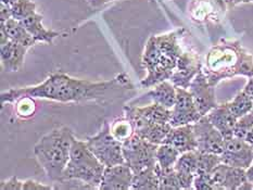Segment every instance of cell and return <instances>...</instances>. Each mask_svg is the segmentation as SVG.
<instances>
[{
	"instance_id": "8",
	"label": "cell",
	"mask_w": 253,
	"mask_h": 190,
	"mask_svg": "<svg viewBox=\"0 0 253 190\" xmlns=\"http://www.w3.org/2000/svg\"><path fill=\"white\" fill-rule=\"evenodd\" d=\"M197 150L205 153L221 154L225 147V138L207 115L194 123Z\"/></svg>"
},
{
	"instance_id": "9",
	"label": "cell",
	"mask_w": 253,
	"mask_h": 190,
	"mask_svg": "<svg viewBox=\"0 0 253 190\" xmlns=\"http://www.w3.org/2000/svg\"><path fill=\"white\" fill-rule=\"evenodd\" d=\"M176 101L172 108V116L169 124L172 127L194 124L202 117L196 106L190 91L180 87H176Z\"/></svg>"
},
{
	"instance_id": "17",
	"label": "cell",
	"mask_w": 253,
	"mask_h": 190,
	"mask_svg": "<svg viewBox=\"0 0 253 190\" xmlns=\"http://www.w3.org/2000/svg\"><path fill=\"white\" fill-rule=\"evenodd\" d=\"M163 144H168L177 149L180 153L197 150V140L194 132V124L172 127Z\"/></svg>"
},
{
	"instance_id": "27",
	"label": "cell",
	"mask_w": 253,
	"mask_h": 190,
	"mask_svg": "<svg viewBox=\"0 0 253 190\" xmlns=\"http://www.w3.org/2000/svg\"><path fill=\"white\" fill-rule=\"evenodd\" d=\"M227 106L229 108V110L232 111V113L235 115V117L238 119L239 117L251 112L253 102L251 98L243 90L240 91L232 101L227 102Z\"/></svg>"
},
{
	"instance_id": "2",
	"label": "cell",
	"mask_w": 253,
	"mask_h": 190,
	"mask_svg": "<svg viewBox=\"0 0 253 190\" xmlns=\"http://www.w3.org/2000/svg\"><path fill=\"white\" fill-rule=\"evenodd\" d=\"M178 37L179 31L149 37L141 57V64L147 71V76L140 81L144 88L155 87L173 75L183 53Z\"/></svg>"
},
{
	"instance_id": "39",
	"label": "cell",
	"mask_w": 253,
	"mask_h": 190,
	"mask_svg": "<svg viewBox=\"0 0 253 190\" xmlns=\"http://www.w3.org/2000/svg\"><path fill=\"white\" fill-rule=\"evenodd\" d=\"M221 1L226 4L228 8H232V7H234V5H237V4L243 3V2L253 1V0H221Z\"/></svg>"
},
{
	"instance_id": "30",
	"label": "cell",
	"mask_w": 253,
	"mask_h": 190,
	"mask_svg": "<svg viewBox=\"0 0 253 190\" xmlns=\"http://www.w3.org/2000/svg\"><path fill=\"white\" fill-rule=\"evenodd\" d=\"M11 15L12 18L21 21L27 15L35 12L36 11V3L33 0H18L10 7Z\"/></svg>"
},
{
	"instance_id": "11",
	"label": "cell",
	"mask_w": 253,
	"mask_h": 190,
	"mask_svg": "<svg viewBox=\"0 0 253 190\" xmlns=\"http://www.w3.org/2000/svg\"><path fill=\"white\" fill-rule=\"evenodd\" d=\"M189 91L202 116L217 107L215 98V86L209 81L206 73L201 70L192 79L189 86Z\"/></svg>"
},
{
	"instance_id": "4",
	"label": "cell",
	"mask_w": 253,
	"mask_h": 190,
	"mask_svg": "<svg viewBox=\"0 0 253 190\" xmlns=\"http://www.w3.org/2000/svg\"><path fill=\"white\" fill-rule=\"evenodd\" d=\"M73 132L67 126L54 128L43 135L34 146V154L52 183L62 181L70 160Z\"/></svg>"
},
{
	"instance_id": "21",
	"label": "cell",
	"mask_w": 253,
	"mask_h": 190,
	"mask_svg": "<svg viewBox=\"0 0 253 190\" xmlns=\"http://www.w3.org/2000/svg\"><path fill=\"white\" fill-rule=\"evenodd\" d=\"M7 34L11 41H14L25 47H33L37 42L20 21L11 18L5 22H1V29Z\"/></svg>"
},
{
	"instance_id": "31",
	"label": "cell",
	"mask_w": 253,
	"mask_h": 190,
	"mask_svg": "<svg viewBox=\"0 0 253 190\" xmlns=\"http://www.w3.org/2000/svg\"><path fill=\"white\" fill-rule=\"evenodd\" d=\"M34 98L22 97L16 100V114L22 118H27L34 115L35 113V102Z\"/></svg>"
},
{
	"instance_id": "29",
	"label": "cell",
	"mask_w": 253,
	"mask_h": 190,
	"mask_svg": "<svg viewBox=\"0 0 253 190\" xmlns=\"http://www.w3.org/2000/svg\"><path fill=\"white\" fill-rule=\"evenodd\" d=\"M111 132L114 135V137L119 139L121 143L130 138L135 134L133 123L126 116L119 118L111 124Z\"/></svg>"
},
{
	"instance_id": "7",
	"label": "cell",
	"mask_w": 253,
	"mask_h": 190,
	"mask_svg": "<svg viewBox=\"0 0 253 190\" xmlns=\"http://www.w3.org/2000/svg\"><path fill=\"white\" fill-rule=\"evenodd\" d=\"M123 155L125 163L134 174L157 165V149L159 145L151 144L134 134L123 141Z\"/></svg>"
},
{
	"instance_id": "26",
	"label": "cell",
	"mask_w": 253,
	"mask_h": 190,
	"mask_svg": "<svg viewBox=\"0 0 253 190\" xmlns=\"http://www.w3.org/2000/svg\"><path fill=\"white\" fill-rule=\"evenodd\" d=\"M180 154V152L170 145L161 144L157 149V163L162 168L173 167Z\"/></svg>"
},
{
	"instance_id": "6",
	"label": "cell",
	"mask_w": 253,
	"mask_h": 190,
	"mask_svg": "<svg viewBox=\"0 0 253 190\" xmlns=\"http://www.w3.org/2000/svg\"><path fill=\"white\" fill-rule=\"evenodd\" d=\"M86 143L92 153L106 167L125 163L123 144L114 137L108 122H104L98 134L88 137Z\"/></svg>"
},
{
	"instance_id": "1",
	"label": "cell",
	"mask_w": 253,
	"mask_h": 190,
	"mask_svg": "<svg viewBox=\"0 0 253 190\" xmlns=\"http://www.w3.org/2000/svg\"><path fill=\"white\" fill-rule=\"evenodd\" d=\"M126 87L133 88V85L127 76L123 73L110 80L89 81L72 77L63 72H56L49 75L42 83L38 85L2 91L0 95V101L3 106L5 103L15 102L25 96L63 103L99 101L104 99L111 92Z\"/></svg>"
},
{
	"instance_id": "38",
	"label": "cell",
	"mask_w": 253,
	"mask_h": 190,
	"mask_svg": "<svg viewBox=\"0 0 253 190\" xmlns=\"http://www.w3.org/2000/svg\"><path fill=\"white\" fill-rule=\"evenodd\" d=\"M244 91L251 98L252 102H253V76L252 77H249V80H248V83H247V85L245 86ZM251 111L253 112V107H252Z\"/></svg>"
},
{
	"instance_id": "41",
	"label": "cell",
	"mask_w": 253,
	"mask_h": 190,
	"mask_svg": "<svg viewBox=\"0 0 253 190\" xmlns=\"http://www.w3.org/2000/svg\"><path fill=\"white\" fill-rule=\"evenodd\" d=\"M245 139H246L247 141H248V143L253 147V127L251 128V130L248 133V135L246 136Z\"/></svg>"
},
{
	"instance_id": "3",
	"label": "cell",
	"mask_w": 253,
	"mask_h": 190,
	"mask_svg": "<svg viewBox=\"0 0 253 190\" xmlns=\"http://www.w3.org/2000/svg\"><path fill=\"white\" fill-rule=\"evenodd\" d=\"M203 72L213 86L237 75L252 77L253 58L239 41L222 39L208 52Z\"/></svg>"
},
{
	"instance_id": "10",
	"label": "cell",
	"mask_w": 253,
	"mask_h": 190,
	"mask_svg": "<svg viewBox=\"0 0 253 190\" xmlns=\"http://www.w3.org/2000/svg\"><path fill=\"white\" fill-rule=\"evenodd\" d=\"M222 163L247 170L253 163V147L244 138L232 137L225 141Z\"/></svg>"
},
{
	"instance_id": "25",
	"label": "cell",
	"mask_w": 253,
	"mask_h": 190,
	"mask_svg": "<svg viewBox=\"0 0 253 190\" xmlns=\"http://www.w3.org/2000/svg\"><path fill=\"white\" fill-rule=\"evenodd\" d=\"M157 172L159 176V189L160 190H179L181 189L179 179L176 174L174 166L169 168H162L157 163Z\"/></svg>"
},
{
	"instance_id": "14",
	"label": "cell",
	"mask_w": 253,
	"mask_h": 190,
	"mask_svg": "<svg viewBox=\"0 0 253 190\" xmlns=\"http://www.w3.org/2000/svg\"><path fill=\"white\" fill-rule=\"evenodd\" d=\"M201 70V62L196 53L183 52L169 79L176 87L188 89L192 79Z\"/></svg>"
},
{
	"instance_id": "33",
	"label": "cell",
	"mask_w": 253,
	"mask_h": 190,
	"mask_svg": "<svg viewBox=\"0 0 253 190\" xmlns=\"http://www.w3.org/2000/svg\"><path fill=\"white\" fill-rule=\"evenodd\" d=\"M194 189L197 190H215L211 181L210 174L196 175L194 179Z\"/></svg>"
},
{
	"instance_id": "42",
	"label": "cell",
	"mask_w": 253,
	"mask_h": 190,
	"mask_svg": "<svg viewBox=\"0 0 253 190\" xmlns=\"http://www.w3.org/2000/svg\"><path fill=\"white\" fill-rule=\"evenodd\" d=\"M15 1H18V0H1V3L5 4V5H9V7H11Z\"/></svg>"
},
{
	"instance_id": "22",
	"label": "cell",
	"mask_w": 253,
	"mask_h": 190,
	"mask_svg": "<svg viewBox=\"0 0 253 190\" xmlns=\"http://www.w3.org/2000/svg\"><path fill=\"white\" fill-rule=\"evenodd\" d=\"M129 107L136 115L152 123L168 124L170 121V116H172V109H168L155 102H152L149 106L141 108L133 106Z\"/></svg>"
},
{
	"instance_id": "36",
	"label": "cell",
	"mask_w": 253,
	"mask_h": 190,
	"mask_svg": "<svg viewBox=\"0 0 253 190\" xmlns=\"http://www.w3.org/2000/svg\"><path fill=\"white\" fill-rule=\"evenodd\" d=\"M11 18H12V15H11L10 7L1 3V7H0V19H1V22H5Z\"/></svg>"
},
{
	"instance_id": "13",
	"label": "cell",
	"mask_w": 253,
	"mask_h": 190,
	"mask_svg": "<svg viewBox=\"0 0 253 190\" xmlns=\"http://www.w3.org/2000/svg\"><path fill=\"white\" fill-rule=\"evenodd\" d=\"M215 190L239 189L247 182L245 168L230 166L221 163L210 174Z\"/></svg>"
},
{
	"instance_id": "28",
	"label": "cell",
	"mask_w": 253,
	"mask_h": 190,
	"mask_svg": "<svg viewBox=\"0 0 253 190\" xmlns=\"http://www.w3.org/2000/svg\"><path fill=\"white\" fill-rule=\"evenodd\" d=\"M222 163L221 154L205 153L198 151V170L197 175L202 174H211L214 168Z\"/></svg>"
},
{
	"instance_id": "16",
	"label": "cell",
	"mask_w": 253,
	"mask_h": 190,
	"mask_svg": "<svg viewBox=\"0 0 253 190\" xmlns=\"http://www.w3.org/2000/svg\"><path fill=\"white\" fill-rule=\"evenodd\" d=\"M174 170L177 174L181 189L194 188V179L198 170V150L181 153L175 163Z\"/></svg>"
},
{
	"instance_id": "34",
	"label": "cell",
	"mask_w": 253,
	"mask_h": 190,
	"mask_svg": "<svg viewBox=\"0 0 253 190\" xmlns=\"http://www.w3.org/2000/svg\"><path fill=\"white\" fill-rule=\"evenodd\" d=\"M1 190H23V182L16 176H12L0 183Z\"/></svg>"
},
{
	"instance_id": "23",
	"label": "cell",
	"mask_w": 253,
	"mask_h": 190,
	"mask_svg": "<svg viewBox=\"0 0 253 190\" xmlns=\"http://www.w3.org/2000/svg\"><path fill=\"white\" fill-rule=\"evenodd\" d=\"M176 86L172 81L164 80L155 86V88L147 92V97L152 100V102L158 103L168 109H172L176 101Z\"/></svg>"
},
{
	"instance_id": "40",
	"label": "cell",
	"mask_w": 253,
	"mask_h": 190,
	"mask_svg": "<svg viewBox=\"0 0 253 190\" xmlns=\"http://www.w3.org/2000/svg\"><path fill=\"white\" fill-rule=\"evenodd\" d=\"M246 174H247V181L253 183V163L248 168H247Z\"/></svg>"
},
{
	"instance_id": "24",
	"label": "cell",
	"mask_w": 253,
	"mask_h": 190,
	"mask_svg": "<svg viewBox=\"0 0 253 190\" xmlns=\"http://www.w3.org/2000/svg\"><path fill=\"white\" fill-rule=\"evenodd\" d=\"M130 189L134 190H153L159 189V176L157 172V165L155 167L147 168L140 173L134 174Z\"/></svg>"
},
{
	"instance_id": "19",
	"label": "cell",
	"mask_w": 253,
	"mask_h": 190,
	"mask_svg": "<svg viewBox=\"0 0 253 190\" xmlns=\"http://www.w3.org/2000/svg\"><path fill=\"white\" fill-rule=\"evenodd\" d=\"M207 116L214 126L219 130V133L223 135L225 140L234 137V129L237 118L229 110L227 103L217 105V107L207 114Z\"/></svg>"
},
{
	"instance_id": "18",
	"label": "cell",
	"mask_w": 253,
	"mask_h": 190,
	"mask_svg": "<svg viewBox=\"0 0 253 190\" xmlns=\"http://www.w3.org/2000/svg\"><path fill=\"white\" fill-rule=\"evenodd\" d=\"M29 47L8 40L0 43V59L5 72H16L24 63L25 54Z\"/></svg>"
},
{
	"instance_id": "37",
	"label": "cell",
	"mask_w": 253,
	"mask_h": 190,
	"mask_svg": "<svg viewBox=\"0 0 253 190\" xmlns=\"http://www.w3.org/2000/svg\"><path fill=\"white\" fill-rule=\"evenodd\" d=\"M113 1H115V0H87L88 4H89L90 7L93 9L101 8V7H103V5H106L107 3L113 2Z\"/></svg>"
},
{
	"instance_id": "5",
	"label": "cell",
	"mask_w": 253,
	"mask_h": 190,
	"mask_svg": "<svg viewBox=\"0 0 253 190\" xmlns=\"http://www.w3.org/2000/svg\"><path fill=\"white\" fill-rule=\"evenodd\" d=\"M104 168L106 166L92 153L89 147L87 146L86 140H80L73 137L70 160L63 172L62 181L79 179L89 185L93 189H99Z\"/></svg>"
},
{
	"instance_id": "15",
	"label": "cell",
	"mask_w": 253,
	"mask_h": 190,
	"mask_svg": "<svg viewBox=\"0 0 253 190\" xmlns=\"http://www.w3.org/2000/svg\"><path fill=\"white\" fill-rule=\"evenodd\" d=\"M134 173L126 164H117L104 168L99 189L101 190H128L133 182Z\"/></svg>"
},
{
	"instance_id": "12",
	"label": "cell",
	"mask_w": 253,
	"mask_h": 190,
	"mask_svg": "<svg viewBox=\"0 0 253 190\" xmlns=\"http://www.w3.org/2000/svg\"><path fill=\"white\" fill-rule=\"evenodd\" d=\"M124 112L125 116L133 123L135 134L138 135L142 139L149 141L151 144H163L164 139H166L170 128H172L169 123L160 124L146 121V119L136 115V114L131 111L129 106L124 107Z\"/></svg>"
},
{
	"instance_id": "35",
	"label": "cell",
	"mask_w": 253,
	"mask_h": 190,
	"mask_svg": "<svg viewBox=\"0 0 253 190\" xmlns=\"http://www.w3.org/2000/svg\"><path fill=\"white\" fill-rule=\"evenodd\" d=\"M56 189L51 185L42 184L40 182L33 181V179H27L23 182V190H51Z\"/></svg>"
},
{
	"instance_id": "32",
	"label": "cell",
	"mask_w": 253,
	"mask_h": 190,
	"mask_svg": "<svg viewBox=\"0 0 253 190\" xmlns=\"http://www.w3.org/2000/svg\"><path fill=\"white\" fill-rule=\"evenodd\" d=\"M253 127V112H249L246 115L241 116L237 119L235 125V129H234V136L239 138H246V136L248 135V133Z\"/></svg>"
},
{
	"instance_id": "20",
	"label": "cell",
	"mask_w": 253,
	"mask_h": 190,
	"mask_svg": "<svg viewBox=\"0 0 253 190\" xmlns=\"http://www.w3.org/2000/svg\"><path fill=\"white\" fill-rule=\"evenodd\" d=\"M42 15L35 11L20 22L37 42L51 43L54 38L60 35V33L46 29L42 24Z\"/></svg>"
}]
</instances>
